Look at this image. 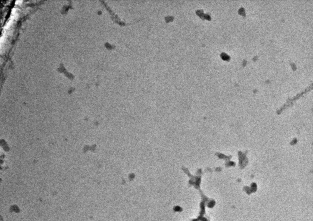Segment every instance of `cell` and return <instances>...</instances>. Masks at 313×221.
<instances>
[{
    "mask_svg": "<svg viewBox=\"0 0 313 221\" xmlns=\"http://www.w3.org/2000/svg\"><path fill=\"white\" fill-rule=\"evenodd\" d=\"M11 23H12V20H10V21L8 22V23L6 25L5 27V29H7V28H8L9 27H10V26H11Z\"/></svg>",
    "mask_w": 313,
    "mask_h": 221,
    "instance_id": "1",
    "label": "cell"
},
{
    "mask_svg": "<svg viewBox=\"0 0 313 221\" xmlns=\"http://www.w3.org/2000/svg\"><path fill=\"white\" fill-rule=\"evenodd\" d=\"M22 2V1H17L16 2V4H18V3H20V2Z\"/></svg>",
    "mask_w": 313,
    "mask_h": 221,
    "instance_id": "2",
    "label": "cell"
}]
</instances>
